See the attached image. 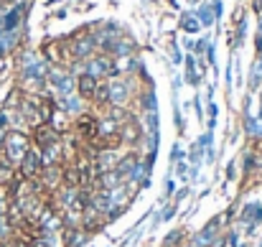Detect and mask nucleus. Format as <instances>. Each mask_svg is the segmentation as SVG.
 Wrapping results in <instances>:
<instances>
[{
    "mask_svg": "<svg viewBox=\"0 0 262 247\" xmlns=\"http://www.w3.org/2000/svg\"><path fill=\"white\" fill-rule=\"evenodd\" d=\"M28 151H31V140L23 135V133H18V130H10L8 135H5V140H3V156L10 161V163L20 166V161L28 156Z\"/></svg>",
    "mask_w": 262,
    "mask_h": 247,
    "instance_id": "1",
    "label": "nucleus"
},
{
    "mask_svg": "<svg viewBox=\"0 0 262 247\" xmlns=\"http://www.w3.org/2000/svg\"><path fill=\"white\" fill-rule=\"evenodd\" d=\"M43 171V161H41V151H28V156L20 161V176L36 181Z\"/></svg>",
    "mask_w": 262,
    "mask_h": 247,
    "instance_id": "2",
    "label": "nucleus"
},
{
    "mask_svg": "<svg viewBox=\"0 0 262 247\" xmlns=\"http://www.w3.org/2000/svg\"><path fill=\"white\" fill-rule=\"evenodd\" d=\"M117 72V67H115V61L110 59V56H97V59H92L89 61V77H94V79H102V77H112Z\"/></svg>",
    "mask_w": 262,
    "mask_h": 247,
    "instance_id": "3",
    "label": "nucleus"
},
{
    "mask_svg": "<svg viewBox=\"0 0 262 247\" xmlns=\"http://www.w3.org/2000/svg\"><path fill=\"white\" fill-rule=\"evenodd\" d=\"M77 133H79L84 140L97 143V135H99V120L92 117V115H79V120H77Z\"/></svg>",
    "mask_w": 262,
    "mask_h": 247,
    "instance_id": "4",
    "label": "nucleus"
},
{
    "mask_svg": "<svg viewBox=\"0 0 262 247\" xmlns=\"http://www.w3.org/2000/svg\"><path fill=\"white\" fill-rule=\"evenodd\" d=\"M33 138H36L38 151H43V148L59 143V133H56L51 125H36V128H33Z\"/></svg>",
    "mask_w": 262,
    "mask_h": 247,
    "instance_id": "5",
    "label": "nucleus"
},
{
    "mask_svg": "<svg viewBox=\"0 0 262 247\" xmlns=\"http://www.w3.org/2000/svg\"><path fill=\"white\" fill-rule=\"evenodd\" d=\"M74 168H77V173H79V189L89 186L92 178H94V158H92V156H79Z\"/></svg>",
    "mask_w": 262,
    "mask_h": 247,
    "instance_id": "6",
    "label": "nucleus"
},
{
    "mask_svg": "<svg viewBox=\"0 0 262 247\" xmlns=\"http://www.w3.org/2000/svg\"><path fill=\"white\" fill-rule=\"evenodd\" d=\"M120 140L135 146V143L140 140V125H138L135 120H125V122L120 125Z\"/></svg>",
    "mask_w": 262,
    "mask_h": 247,
    "instance_id": "7",
    "label": "nucleus"
},
{
    "mask_svg": "<svg viewBox=\"0 0 262 247\" xmlns=\"http://www.w3.org/2000/svg\"><path fill=\"white\" fill-rule=\"evenodd\" d=\"M92 51H94V38H89V36L77 38L74 46H72V54H74L77 59H87V56H92Z\"/></svg>",
    "mask_w": 262,
    "mask_h": 247,
    "instance_id": "8",
    "label": "nucleus"
},
{
    "mask_svg": "<svg viewBox=\"0 0 262 247\" xmlns=\"http://www.w3.org/2000/svg\"><path fill=\"white\" fill-rule=\"evenodd\" d=\"M51 84H54V89L59 92V94H67L69 97V92L74 89V79L69 77V74H51Z\"/></svg>",
    "mask_w": 262,
    "mask_h": 247,
    "instance_id": "9",
    "label": "nucleus"
},
{
    "mask_svg": "<svg viewBox=\"0 0 262 247\" xmlns=\"http://www.w3.org/2000/svg\"><path fill=\"white\" fill-rule=\"evenodd\" d=\"M77 89H79V97L92 99V94H94V89H97V79L89 77V74H82V77L77 79Z\"/></svg>",
    "mask_w": 262,
    "mask_h": 247,
    "instance_id": "10",
    "label": "nucleus"
},
{
    "mask_svg": "<svg viewBox=\"0 0 262 247\" xmlns=\"http://www.w3.org/2000/svg\"><path fill=\"white\" fill-rule=\"evenodd\" d=\"M20 15H23V5H18V8H13L5 18H3V28L5 31H13L18 23H20Z\"/></svg>",
    "mask_w": 262,
    "mask_h": 247,
    "instance_id": "11",
    "label": "nucleus"
},
{
    "mask_svg": "<svg viewBox=\"0 0 262 247\" xmlns=\"http://www.w3.org/2000/svg\"><path fill=\"white\" fill-rule=\"evenodd\" d=\"M15 178V168L13 163L5 158V156H0V183H10Z\"/></svg>",
    "mask_w": 262,
    "mask_h": 247,
    "instance_id": "12",
    "label": "nucleus"
},
{
    "mask_svg": "<svg viewBox=\"0 0 262 247\" xmlns=\"http://www.w3.org/2000/svg\"><path fill=\"white\" fill-rule=\"evenodd\" d=\"M242 222H247V224L262 222V207H257V204H250V207L242 212Z\"/></svg>",
    "mask_w": 262,
    "mask_h": 247,
    "instance_id": "13",
    "label": "nucleus"
},
{
    "mask_svg": "<svg viewBox=\"0 0 262 247\" xmlns=\"http://www.w3.org/2000/svg\"><path fill=\"white\" fill-rule=\"evenodd\" d=\"M125 97H127V87H125V82L110 84V102H122Z\"/></svg>",
    "mask_w": 262,
    "mask_h": 247,
    "instance_id": "14",
    "label": "nucleus"
},
{
    "mask_svg": "<svg viewBox=\"0 0 262 247\" xmlns=\"http://www.w3.org/2000/svg\"><path fill=\"white\" fill-rule=\"evenodd\" d=\"M92 99H94L97 105H107V102H110V84H97Z\"/></svg>",
    "mask_w": 262,
    "mask_h": 247,
    "instance_id": "15",
    "label": "nucleus"
},
{
    "mask_svg": "<svg viewBox=\"0 0 262 247\" xmlns=\"http://www.w3.org/2000/svg\"><path fill=\"white\" fill-rule=\"evenodd\" d=\"M43 54H46V59H49V61H61V46H59V44H54V41L43 46Z\"/></svg>",
    "mask_w": 262,
    "mask_h": 247,
    "instance_id": "16",
    "label": "nucleus"
},
{
    "mask_svg": "<svg viewBox=\"0 0 262 247\" xmlns=\"http://www.w3.org/2000/svg\"><path fill=\"white\" fill-rule=\"evenodd\" d=\"M64 181H67L69 189H79V173H77L74 166H69V168L64 171Z\"/></svg>",
    "mask_w": 262,
    "mask_h": 247,
    "instance_id": "17",
    "label": "nucleus"
},
{
    "mask_svg": "<svg viewBox=\"0 0 262 247\" xmlns=\"http://www.w3.org/2000/svg\"><path fill=\"white\" fill-rule=\"evenodd\" d=\"M64 240H67V247H79L82 245V235H77L74 227H67V230H64Z\"/></svg>",
    "mask_w": 262,
    "mask_h": 247,
    "instance_id": "18",
    "label": "nucleus"
},
{
    "mask_svg": "<svg viewBox=\"0 0 262 247\" xmlns=\"http://www.w3.org/2000/svg\"><path fill=\"white\" fill-rule=\"evenodd\" d=\"M181 26H183V31H188V33H193V31H199V20H196L193 15H183V20H181Z\"/></svg>",
    "mask_w": 262,
    "mask_h": 247,
    "instance_id": "19",
    "label": "nucleus"
},
{
    "mask_svg": "<svg viewBox=\"0 0 262 247\" xmlns=\"http://www.w3.org/2000/svg\"><path fill=\"white\" fill-rule=\"evenodd\" d=\"M64 107H67L69 112H79V99H77V97H67Z\"/></svg>",
    "mask_w": 262,
    "mask_h": 247,
    "instance_id": "20",
    "label": "nucleus"
},
{
    "mask_svg": "<svg viewBox=\"0 0 262 247\" xmlns=\"http://www.w3.org/2000/svg\"><path fill=\"white\" fill-rule=\"evenodd\" d=\"M28 245L31 247H54L51 242H49V237H43V235H41V237H36V240H31Z\"/></svg>",
    "mask_w": 262,
    "mask_h": 247,
    "instance_id": "21",
    "label": "nucleus"
},
{
    "mask_svg": "<svg viewBox=\"0 0 262 247\" xmlns=\"http://www.w3.org/2000/svg\"><path fill=\"white\" fill-rule=\"evenodd\" d=\"M201 23H204V26H211V13H209L206 8H201Z\"/></svg>",
    "mask_w": 262,
    "mask_h": 247,
    "instance_id": "22",
    "label": "nucleus"
},
{
    "mask_svg": "<svg viewBox=\"0 0 262 247\" xmlns=\"http://www.w3.org/2000/svg\"><path fill=\"white\" fill-rule=\"evenodd\" d=\"M13 247H31V245H28V240H15Z\"/></svg>",
    "mask_w": 262,
    "mask_h": 247,
    "instance_id": "23",
    "label": "nucleus"
},
{
    "mask_svg": "<svg viewBox=\"0 0 262 247\" xmlns=\"http://www.w3.org/2000/svg\"><path fill=\"white\" fill-rule=\"evenodd\" d=\"M252 5H255V10H257V13H262V0H252Z\"/></svg>",
    "mask_w": 262,
    "mask_h": 247,
    "instance_id": "24",
    "label": "nucleus"
},
{
    "mask_svg": "<svg viewBox=\"0 0 262 247\" xmlns=\"http://www.w3.org/2000/svg\"><path fill=\"white\" fill-rule=\"evenodd\" d=\"M3 31H5V28H3V18H0V33H3Z\"/></svg>",
    "mask_w": 262,
    "mask_h": 247,
    "instance_id": "25",
    "label": "nucleus"
},
{
    "mask_svg": "<svg viewBox=\"0 0 262 247\" xmlns=\"http://www.w3.org/2000/svg\"><path fill=\"white\" fill-rule=\"evenodd\" d=\"M260 112H262V94H260Z\"/></svg>",
    "mask_w": 262,
    "mask_h": 247,
    "instance_id": "26",
    "label": "nucleus"
},
{
    "mask_svg": "<svg viewBox=\"0 0 262 247\" xmlns=\"http://www.w3.org/2000/svg\"><path fill=\"white\" fill-rule=\"evenodd\" d=\"M260 36H262V20H260Z\"/></svg>",
    "mask_w": 262,
    "mask_h": 247,
    "instance_id": "27",
    "label": "nucleus"
}]
</instances>
